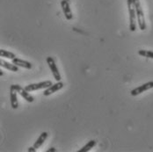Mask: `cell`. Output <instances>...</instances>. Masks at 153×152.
I'll list each match as a JSON object with an SVG mask.
<instances>
[{
    "label": "cell",
    "instance_id": "1",
    "mask_svg": "<svg viewBox=\"0 0 153 152\" xmlns=\"http://www.w3.org/2000/svg\"><path fill=\"white\" fill-rule=\"evenodd\" d=\"M128 9V15H129V30L135 32L137 30V13L136 8L134 5L133 0H127Z\"/></svg>",
    "mask_w": 153,
    "mask_h": 152
},
{
    "label": "cell",
    "instance_id": "2",
    "mask_svg": "<svg viewBox=\"0 0 153 152\" xmlns=\"http://www.w3.org/2000/svg\"><path fill=\"white\" fill-rule=\"evenodd\" d=\"M134 5L136 8V13H137V18L138 27L142 31L146 29V23H145V19H144V14L143 11L140 3V0H133Z\"/></svg>",
    "mask_w": 153,
    "mask_h": 152
},
{
    "label": "cell",
    "instance_id": "3",
    "mask_svg": "<svg viewBox=\"0 0 153 152\" xmlns=\"http://www.w3.org/2000/svg\"><path fill=\"white\" fill-rule=\"evenodd\" d=\"M53 84L50 80H46L43 82H40V83H35V84H30L28 85H27L25 87V89L27 91H38V90H42V89H47L49 86H51Z\"/></svg>",
    "mask_w": 153,
    "mask_h": 152
},
{
    "label": "cell",
    "instance_id": "4",
    "mask_svg": "<svg viewBox=\"0 0 153 152\" xmlns=\"http://www.w3.org/2000/svg\"><path fill=\"white\" fill-rule=\"evenodd\" d=\"M46 62L48 65V67H49V69H50V70H51V72H52V75L54 76V78L56 80V82L61 81V74L59 72V70H58V68H57V66L56 64V62L54 60V58L51 57V56H48Z\"/></svg>",
    "mask_w": 153,
    "mask_h": 152
},
{
    "label": "cell",
    "instance_id": "5",
    "mask_svg": "<svg viewBox=\"0 0 153 152\" xmlns=\"http://www.w3.org/2000/svg\"><path fill=\"white\" fill-rule=\"evenodd\" d=\"M12 85L14 87V89L16 90V91H17V92H18L25 100H27V101L29 102V103H33V102L34 101L33 97L29 93V91H27L25 88L21 87V86L19 85Z\"/></svg>",
    "mask_w": 153,
    "mask_h": 152
},
{
    "label": "cell",
    "instance_id": "6",
    "mask_svg": "<svg viewBox=\"0 0 153 152\" xmlns=\"http://www.w3.org/2000/svg\"><path fill=\"white\" fill-rule=\"evenodd\" d=\"M152 88L153 81H150V82H148V83H145V84H143V85L138 86L137 88L133 89L132 91H130V94H131V96L136 97V96H137L139 94H141V93H143V92H144V91H148V90H150V89H152Z\"/></svg>",
    "mask_w": 153,
    "mask_h": 152
},
{
    "label": "cell",
    "instance_id": "7",
    "mask_svg": "<svg viewBox=\"0 0 153 152\" xmlns=\"http://www.w3.org/2000/svg\"><path fill=\"white\" fill-rule=\"evenodd\" d=\"M63 88V83L59 81V82H56V84H53L51 86H49L48 88L45 89V91L43 92V95L45 97H48V96H50L51 94L56 92V91H60L61 89Z\"/></svg>",
    "mask_w": 153,
    "mask_h": 152
},
{
    "label": "cell",
    "instance_id": "8",
    "mask_svg": "<svg viewBox=\"0 0 153 152\" xmlns=\"http://www.w3.org/2000/svg\"><path fill=\"white\" fill-rule=\"evenodd\" d=\"M61 7L62 10V13L65 16L66 19L68 20H71L73 15H72V12L71 10V7H70V4L67 0H62L61 1Z\"/></svg>",
    "mask_w": 153,
    "mask_h": 152
},
{
    "label": "cell",
    "instance_id": "9",
    "mask_svg": "<svg viewBox=\"0 0 153 152\" xmlns=\"http://www.w3.org/2000/svg\"><path fill=\"white\" fill-rule=\"evenodd\" d=\"M17 91L14 89L13 85L10 87V101H11V107L13 109H17L19 107V103H18V98H17Z\"/></svg>",
    "mask_w": 153,
    "mask_h": 152
},
{
    "label": "cell",
    "instance_id": "10",
    "mask_svg": "<svg viewBox=\"0 0 153 152\" xmlns=\"http://www.w3.org/2000/svg\"><path fill=\"white\" fill-rule=\"evenodd\" d=\"M13 63H14L15 65L19 66V67H21V68H24V69H27V70H31L32 69V63L27 61H25V60H22L20 58H18L15 57L14 59L12 60Z\"/></svg>",
    "mask_w": 153,
    "mask_h": 152
},
{
    "label": "cell",
    "instance_id": "11",
    "mask_svg": "<svg viewBox=\"0 0 153 152\" xmlns=\"http://www.w3.org/2000/svg\"><path fill=\"white\" fill-rule=\"evenodd\" d=\"M0 66L2 68H4L10 71H13V72H17V71H19V66L15 65L14 63H10L8 62L4 61L3 59L0 60Z\"/></svg>",
    "mask_w": 153,
    "mask_h": 152
},
{
    "label": "cell",
    "instance_id": "12",
    "mask_svg": "<svg viewBox=\"0 0 153 152\" xmlns=\"http://www.w3.org/2000/svg\"><path fill=\"white\" fill-rule=\"evenodd\" d=\"M48 136V132H42L41 135H40V136L38 137V139L35 141V142H34V144H33V147H34V149H40L42 146V144L45 142V141L47 140V138Z\"/></svg>",
    "mask_w": 153,
    "mask_h": 152
},
{
    "label": "cell",
    "instance_id": "13",
    "mask_svg": "<svg viewBox=\"0 0 153 152\" xmlns=\"http://www.w3.org/2000/svg\"><path fill=\"white\" fill-rule=\"evenodd\" d=\"M96 145V141L95 140H90L84 147H82L77 152H87L91 151L92 148Z\"/></svg>",
    "mask_w": 153,
    "mask_h": 152
},
{
    "label": "cell",
    "instance_id": "14",
    "mask_svg": "<svg viewBox=\"0 0 153 152\" xmlns=\"http://www.w3.org/2000/svg\"><path fill=\"white\" fill-rule=\"evenodd\" d=\"M0 56L1 57H4V58H7V59H14L16 57V56L13 53V52H10L8 50H5V49H3L1 48L0 49Z\"/></svg>",
    "mask_w": 153,
    "mask_h": 152
},
{
    "label": "cell",
    "instance_id": "15",
    "mask_svg": "<svg viewBox=\"0 0 153 152\" xmlns=\"http://www.w3.org/2000/svg\"><path fill=\"white\" fill-rule=\"evenodd\" d=\"M138 55L141 56L146 57V58L153 59V51H152V50H143V49H141V50L138 51Z\"/></svg>",
    "mask_w": 153,
    "mask_h": 152
},
{
    "label": "cell",
    "instance_id": "16",
    "mask_svg": "<svg viewBox=\"0 0 153 152\" xmlns=\"http://www.w3.org/2000/svg\"><path fill=\"white\" fill-rule=\"evenodd\" d=\"M36 151H37V150H36V149H34V147H33H33H30V148L28 149V151L29 152H35Z\"/></svg>",
    "mask_w": 153,
    "mask_h": 152
},
{
    "label": "cell",
    "instance_id": "17",
    "mask_svg": "<svg viewBox=\"0 0 153 152\" xmlns=\"http://www.w3.org/2000/svg\"><path fill=\"white\" fill-rule=\"evenodd\" d=\"M56 150L55 149V148H50L48 151H47V152H56Z\"/></svg>",
    "mask_w": 153,
    "mask_h": 152
},
{
    "label": "cell",
    "instance_id": "18",
    "mask_svg": "<svg viewBox=\"0 0 153 152\" xmlns=\"http://www.w3.org/2000/svg\"><path fill=\"white\" fill-rule=\"evenodd\" d=\"M0 75H1V76H3V75H4V73H3V72L1 71V72H0Z\"/></svg>",
    "mask_w": 153,
    "mask_h": 152
}]
</instances>
